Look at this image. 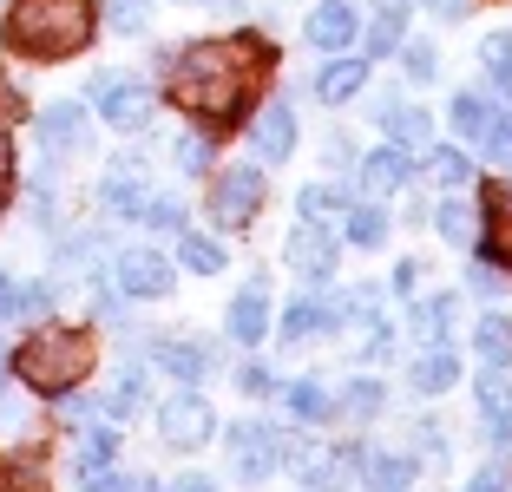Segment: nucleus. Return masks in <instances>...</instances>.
Returning a JSON list of instances; mask_svg holds the SVG:
<instances>
[{"mask_svg": "<svg viewBox=\"0 0 512 492\" xmlns=\"http://www.w3.org/2000/svg\"><path fill=\"white\" fill-rule=\"evenodd\" d=\"M256 73H263V46L250 40H204L171 53V92L191 119H230Z\"/></svg>", "mask_w": 512, "mask_h": 492, "instance_id": "1", "label": "nucleus"}, {"mask_svg": "<svg viewBox=\"0 0 512 492\" xmlns=\"http://www.w3.org/2000/svg\"><path fill=\"white\" fill-rule=\"evenodd\" d=\"M92 27H99L92 0H14L7 20H0V40L14 46V53H27V60L60 66L92 46Z\"/></svg>", "mask_w": 512, "mask_h": 492, "instance_id": "2", "label": "nucleus"}, {"mask_svg": "<svg viewBox=\"0 0 512 492\" xmlns=\"http://www.w3.org/2000/svg\"><path fill=\"white\" fill-rule=\"evenodd\" d=\"M14 368H20V381H27V388H40V394H73L79 381L92 374V335L46 322L40 335H33V342L14 355Z\"/></svg>", "mask_w": 512, "mask_h": 492, "instance_id": "3", "label": "nucleus"}, {"mask_svg": "<svg viewBox=\"0 0 512 492\" xmlns=\"http://www.w3.org/2000/svg\"><path fill=\"white\" fill-rule=\"evenodd\" d=\"M86 99L99 105V119L119 125V132H138V125L151 119V92H145V79H132V73H92Z\"/></svg>", "mask_w": 512, "mask_h": 492, "instance_id": "4", "label": "nucleus"}, {"mask_svg": "<svg viewBox=\"0 0 512 492\" xmlns=\"http://www.w3.org/2000/svg\"><path fill=\"white\" fill-rule=\"evenodd\" d=\"M256 204H263V171L256 164H237V171H224L217 178V191H211V217L224 230H243L256 217Z\"/></svg>", "mask_w": 512, "mask_h": 492, "instance_id": "5", "label": "nucleus"}, {"mask_svg": "<svg viewBox=\"0 0 512 492\" xmlns=\"http://www.w3.org/2000/svg\"><path fill=\"white\" fill-rule=\"evenodd\" d=\"M276 460H283V440H276L263 420H237V427H230V466H237L243 486H250V479H270Z\"/></svg>", "mask_w": 512, "mask_h": 492, "instance_id": "6", "label": "nucleus"}, {"mask_svg": "<svg viewBox=\"0 0 512 492\" xmlns=\"http://www.w3.org/2000/svg\"><path fill=\"white\" fill-rule=\"evenodd\" d=\"M112 283H119V296H171V263L158 250H119V263H112Z\"/></svg>", "mask_w": 512, "mask_h": 492, "instance_id": "7", "label": "nucleus"}, {"mask_svg": "<svg viewBox=\"0 0 512 492\" xmlns=\"http://www.w3.org/2000/svg\"><path fill=\"white\" fill-rule=\"evenodd\" d=\"M289 269L302 283H329L335 276V237L322 224H296L289 230Z\"/></svg>", "mask_w": 512, "mask_h": 492, "instance_id": "8", "label": "nucleus"}, {"mask_svg": "<svg viewBox=\"0 0 512 492\" xmlns=\"http://www.w3.org/2000/svg\"><path fill=\"white\" fill-rule=\"evenodd\" d=\"M158 433H165V447L191 453L211 440V407L197 401V394H178V401H165V414H158Z\"/></svg>", "mask_w": 512, "mask_h": 492, "instance_id": "9", "label": "nucleus"}, {"mask_svg": "<svg viewBox=\"0 0 512 492\" xmlns=\"http://www.w3.org/2000/svg\"><path fill=\"white\" fill-rule=\"evenodd\" d=\"M302 33H309V46H316V53H342V46H355V33H362V20H355V0H322Z\"/></svg>", "mask_w": 512, "mask_h": 492, "instance_id": "10", "label": "nucleus"}, {"mask_svg": "<svg viewBox=\"0 0 512 492\" xmlns=\"http://www.w3.org/2000/svg\"><path fill=\"white\" fill-rule=\"evenodd\" d=\"M145 355L158 361L165 374H178V381H204V374H211V348H204V342H184V335H151Z\"/></svg>", "mask_w": 512, "mask_h": 492, "instance_id": "11", "label": "nucleus"}, {"mask_svg": "<svg viewBox=\"0 0 512 492\" xmlns=\"http://www.w3.org/2000/svg\"><path fill=\"white\" fill-rule=\"evenodd\" d=\"M230 335H237V342H263V335H270V283H263V276H250V283L237 289V302H230Z\"/></svg>", "mask_w": 512, "mask_h": 492, "instance_id": "12", "label": "nucleus"}, {"mask_svg": "<svg viewBox=\"0 0 512 492\" xmlns=\"http://www.w3.org/2000/svg\"><path fill=\"white\" fill-rule=\"evenodd\" d=\"M250 145H256V158H263V164H276V158L296 151V119H289V105H263V112H256Z\"/></svg>", "mask_w": 512, "mask_h": 492, "instance_id": "13", "label": "nucleus"}, {"mask_svg": "<svg viewBox=\"0 0 512 492\" xmlns=\"http://www.w3.org/2000/svg\"><path fill=\"white\" fill-rule=\"evenodd\" d=\"M407 171H414V158H407L401 145H381V151H368V158H362V191L368 197H388V191H401V184H407Z\"/></svg>", "mask_w": 512, "mask_h": 492, "instance_id": "14", "label": "nucleus"}, {"mask_svg": "<svg viewBox=\"0 0 512 492\" xmlns=\"http://www.w3.org/2000/svg\"><path fill=\"white\" fill-rule=\"evenodd\" d=\"M99 210H106L112 224L145 217V184L132 178V164H125V171H112V178H99Z\"/></svg>", "mask_w": 512, "mask_h": 492, "instance_id": "15", "label": "nucleus"}, {"mask_svg": "<svg viewBox=\"0 0 512 492\" xmlns=\"http://www.w3.org/2000/svg\"><path fill=\"white\" fill-rule=\"evenodd\" d=\"M486 263H512V184L486 191Z\"/></svg>", "mask_w": 512, "mask_h": 492, "instance_id": "16", "label": "nucleus"}, {"mask_svg": "<svg viewBox=\"0 0 512 492\" xmlns=\"http://www.w3.org/2000/svg\"><path fill=\"white\" fill-rule=\"evenodd\" d=\"M375 119L388 125V138H394L401 151H421V145H427V112H421V105H407V99H381V105H375Z\"/></svg>", "mask_w": 512, "mask_h": 492, "instance_id": "17", "label": "nucleus"}, {"mask_svg": "<svg viewBox=\"0 0 512 492\" xmlns=\"http://www.w3.org/2000/svg\"><path fill=\"white\" fill-rule=\"evenodd\" d=\"M335 466H342V453L316 447V440H309V447L296 440V479H302V492H335V486H342V473H335Z\"/></svg>", "mask_w": 512, "mask_h": 492, "instance_id": "18", "label": "nucleus"}, {"mask_svg": "<svg viewBox=\"0 0 512 492\" xmlns=\"http://www.w3.org/2000/svg\"><path fill=\"white\" fill-rule=\"evenodd\" d=\"M407 381H414L421 394H447L453 381H460V355H453V348H427V355L407 368Z\"/></svg>", "mask_w": 512, "mask_h": 492, "instance_id": "19", "label": "nucleus"}, {"mask_svg": "<svg viewBox=\"0 0 512 492\" xmlns=\"http://www.w3.org/2000/svg\"><path fill=\"white\" fill-rule=\"evenodd\" d=\"M362 86H368V60H329V66L316 73V92H322L329 105H348Z\"/></svg>", "mask_w": 512, "mask_h": 492, "instance_id": "20", "label": "nucleus"}, {"mask_svg": "<svg viewBox=\"0 0 512 492\" xmlns=\"http://www.w3.org/2000/svg\"><path fill=\"white\" fill-rule=\"evenodd\" d=\"M40 138L46 145H79V138H86V105H73V99L46 105L40 112Z\"/></svg>", "mask_w": 512, "mask_h": 492, "instance_id": "21", "label": "nucleus"}, {"mask_svg": "<svg viewBox=\"0 0 512 492\" xmlns=\"http://www.w3.org/2000/svg\"><path fill=\"white\" fill-rule=\"evenodd\" d=\"M473 348H480L486 368H512V322L506 315H486V322L473 328Z\"/></svg>", "mask_w": 512, "mask_h": 492, "instance_id": "22", "label": "nucleus"}, {"mask_svg": "<svg viewBox=\"0 0 512 492\" xmlns=\"http://www.w3.org/2000/svg\"><path fill=\"white\" fill-rule=\"evenodd\" d=\"M434 230L447 243H480V217H473V204H460V197L434 204Z\"/></svg>", "mask_w": 512, "mask_h": 492, "instance_id": "23", "label": "nucleus"}, {"mask_svg": "<svg viewBox=\"0 0 512 492\" xmlns=\"http://www.w3.org/2000/svg\"><path fill=\"white\" fill-rule=\"evenodd\" d=\"M368 486L375 492H407L414 486V460H401V453H368Z\"/></svg>", "mask_w": 512, "mask_h": 492, "instance_id": "24", "label": "nucleus"}, {"mask_svg": "<svg viewBox=\"0 0 512 492\" xmlns=\"http://www.w3.org/2000/svg\"><path fill=\"white\" fill-rule=\"evenodd\" d=\"M453 322V296H427L421 309H407V328H414V342H440Z\"/></svg>", "mask_w": 512, "mask_h": 492, "instance_id": "25", "label": "nucleus"}, {"mask_svg": "<svg viewBox=\"0 0 512 492\" xmlns=\"http://www.w3.org/2000/svg\"><path fill=\"white\" fill-rule=\"evenodd\" d=\"M447 119H453V132H460V138H486V125H493V105H486L480 92H460V99L447 105Z\"/></svg>", "mask_w": 512, "mask_h": 492, "instance_id": "26", "label": "nucleus"}, {"mask_svg": "<svg viewBox=\"0 0 512 492\" xmlns=\"http://www.w3.org/2000/svg\"><path fill=\"white\" fill-rule=\"evenodd\" d=\"M178 263L197 269V276H217V269H224V250H217L211 237H197V230H178Z\"/></svg>", "mask_w": 512, "mask_h": 492, "instance_id": "27", "label": "nucleus"}, {"mask_svg": "<svg viewBox=\"0 0 512 492\" xmlns=\"http://www.w3.org/2000/svg\"><path fill=\"white\" fill-rule=\"evenodd\" d=\"M401 14H407V0H388V7L368 20V53H401Z\"/></svg>", "mask_w": 512, "mask_h": 492, "instance_id": "28", "label": "nucleus"}, {"mask_svg": "<svg viewBox=\"0 0 512 492\" xmlns=\"http://www.w3.org/2000/svg\"><path fill=\"white\" fill-rule=\"evenodd\" d=\"M480 66L493 73V86L512 99V33H486V46H480Z\"/></svg>", "mask_w": 512, "mask_h": 492, "instance_id": "29", "label": "nucleus"}, {"mask_svg": "<svg viewBox=\"0 0 512 492\" xmlns=\"http://www.w3.org/2000/svg\"><path fill=\"white\" fill-rule=\"evenodd\" d=\"M434 158V178L447 184V191H460V184H473V158L460 145H440V151H427Z\"/></svg>", "mask_w": 512, "mask_h": 492, "instance_id": "30", "label": "nucleus"}, {"mask_svg": "<svg viewBox=\"0 0 512 492\" xmlns=\"http://www.w3.org/2000/svg\"><path fill=\"white\" fill-rule=\"evenodd\" d=\"M283 407L302 420V427H309V420H322V414H329V394H322L316 381H296V388H283Z\"/></svg>", "mask_w": 512, "mask_h": 492, "instance_id": "31", "label": "nucleus"}, {"mask_svg": "<svg viewBox=\"0 0 512 492\" xmlns=\"http://www.w3.org/2000/svg\"><path fill=\"white\" fill-rule=\"evenodd\" d=\"M381 237H388V217L381 210H348V243L355 250H375Z\"/></svg>", "mask_w": 512, "mask_h": 492, "instance_id": "32", "label": "nucleus"}, {"mask_svg": "<svg viewBox=\"0 0 512 492\" xmlns=\"http://www.w3.org/2000/svg\"><path fill=\"white\" fill-rule=\"evenodd\" d=\"M112 447H119V440H112L106 427H79V473H86V466H112Z\"/></svg>", "mask_w": 512, "mask_h": 492, "instance_id": "33", "label": "nucleus"}, {"mask_svg": "<svg viewBox=\"0 0 512 492\" xmlns=\"http://www.w3.org/2000/svg\"><path fill=\"white\" fill-rule=\"evenodd\" d=\"M145 20H151V0H106V27L145 33Z\"/></svg>", "mask_w": 512, "mask_h": 492, "instance_id": "34", "label": "nucleus"}, {"mask_svg": "<svg viewBox=\"0 0 512 492\" xmlns=\"http://www.w3.org/2000/svg\"><path fill=\"white\" fill-rule=\"evenodd\" d=\"M335 204H342V197H335L329 184H309V191L296 197V210H302V224H329V217H335Z\"/></svg>", "mask_w": 512, "mask_h": 492, "instance_id": "35", "label": "nucleus"}, {"mask_svg": "<svg viewBox=\"0 0 512 492\" xmlns=\"http://www.w3.org/2000/svg\"><path fill=\"white\" fill-rule=\"evenodd\" d=\"M381 407H388L381 381H348V414H355V420H375Z\"/></svg>", "mask_w": 512, "mask_h": 492, "instance_id": "36", "label": "nucleus"}, {"mask_svg": "<svg viewBox=\"0 0 512 492\" xmlns=\"http://www.w3.org/2000/svg\"><path fill=\"white\" fill-rule=\"evenodd\" d=\"M53 302H60V283H27L14 315H53Z\"/></svg>", "mask_w": 512, "mask_h": 492, "instance_id": "37", "label": "nucleus"}, {"mask_svg": "<svg viewBox=\"0 0 512 492\" xmlns=\"http://www.w3.org/2000/svg\"><path fill=\"white\" fill-rule=\"evenodd\" d=\"M401 66H407V79H414V86H427V79L440 73V60H434V46H421V40H414V46H407V53H401Z\"/></svg>", "mask_w": 512, "mask_h": 492, "instance_id": "38", "label": "nucleus"}, {"mask_svg": "<svg viewBox=\"0 0 512 492\" xmlns=\"http://www.w3.org/2000/svg\"><path fill=\"white\" fill-rule=\"evenodd\" d=\"M145 224L151 230H184V204H178V197H151V204H145Z\"/></svg>", "mask_w": 512, "mask_h": 492, "instance_id": "39", "label": "nucleus"}, {"mask_svg": "<svg viewBox=\"0 0 512 492\" xmlns=\"http://www.w3.org/2000/svg\"><path fill=\"white\" fill-rule=\"evenodd\" d=\"M178 164H184V171H204V164H211V138H204V132H184L178 138Z\"/></svg>", "mask_w": 512, "mask_h": 492, "instance_id": "40", "label": "nucleus"}, {"mask_svg": "<svg viewBox=\"0 0 512 492\" xmlns=\"http://www.w3.org/2000/svg\"><path fill=\"white\" fill-rule=\"evenodd\" d=\"M486 151H493V158L512 171V119H493V125H486Z\"/></svg>", "mask_w": 512, "mask_h": 492, "instance_id": "41", "label": "nucleus"}, {"mask_svg": "<svg viewBox=\"0 0 512 492\" xmlns=\"http://www.w3.org/2000/svg\"><path fill=\"white\" fill-rule=\"evenodd\" d=\"M14 119H27V99H20V86L7 73H0V125H14Z\"/></svg>", "mask_w": 512, "mask_h": 492, "instance_id": "42", "label": "nucleus"}, {"mask_svg": "<svg viewBox=\"0 0 512 492\" xmlns=\"http://www.w3.org/2000/svg\"><path fill=\"white\" fill-rule=\"evenodd\" d=\"M237 388H243V394H270L276 381H270V368H263V361H250V368L237 374Z\"/></svg>", "mask_w": 512, "mask_h": 492, "instance_id": "43", "label": "nucleus"}, {"mask_svg": "<svg viewBox=\"0 0 512 492\" xmlns=\"http://www.w3.org/2000/svg\"><path fill=\"white\" fill-rule=\"evenodd\" d=\"M473 289H480V296H499V289H506V276H499V269H486V263H473Z\"/></svg>", "mask_w": 512, "mask_h": 492, "instance_id": "44", "label": "nucleus"}, {"mask_svg": "<svg viewBox=\"0 0 512 492\" xmlns=\"http://www.w3.org/2000/svg\"><path fill=\"white\" fill-rule=\"evenodd\" d=\"M467 492H506V473H499V466H486V473L467 479Z\"/></svg>", "mask_w": 512, "mask_h": 492, "instance_id": "45", "label": "nucleus"}, {"mask_svg": "<svg viewBox=\"0 0 512 492\" xmlns=\"http://www.w3.org/2000/svg\"><path fill=\"white\" fill-rule=\"evenodd\" d=\"M7 191H14V145L0 138V204H7Z\"/></svg>", "mask_w": 512, "mask_h": 492, "instance_id": "46", "label": "nucleus"}, {"mask_svg": "<svg viewBox=\"0 0 512 492\" xmlns=\"http://www.w3.org/2000/svg\"><path fill=\"white\" fill-rule=\"evenodd\" d=\"M421 7H427V14H440V20H460L473 0H421Z\"/></svg>", "mask_w": 512, "mask_h": 492, "instance_id": "47", "label": "nucleus"}, {"mask_svg": "<svg viewBox=\"0 0 512 492\" xmlns=\"http://www.w3.org/2000/svg\"><path fill=\"white\" fill-rule=\"evenodd\" d=\"M14 309H20V283H7V276H0V322H7Z\"/></svg>", "mask_w": 512, "mask_h": 492, "instance_id": "48", "label": "nucleus"}, {"mask_svg": "<svg viewBox=\"0 0 512 492\" xmlns=\"http://www.w3.org/2000/svg\"><path fill=\"white\" fill-rule=\"evenodd\" d=\"M414 283H421V263H414V256H407V263L394 269V289H414Z\"/></svg>", "mask_w": 512, "mask_h": 492, "instance_id": "49", "label": "nucleus"}, {"mask_svg": "<svg viewBox=\"0 0 512 492\" xmlns=\"http://www.w3.org/2000/svg\"><path fill=\"white\" fill-rule=\"evenodd\" d=\"M171 492H217V486H211V479H204V473H184V479H178V486H171Z\"/></svg>", "mask_w": 512, "mask_h": 492, "instance_id": "50", "label": "nucleus"}, {"mask_svg": "<svg viewBox=\"0 0 512 492\" xmlns=\"http://www.w3.org/2000/svg\"><path fill=\"white\" fill-rule=\"evenodd\" d=\"M0 374H7V348H0Z\"/></svg>", "mask_w": 512, "mask_h": 492, "instance_id": "51", "label": "nucleus"}]
</instances>
